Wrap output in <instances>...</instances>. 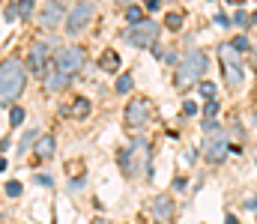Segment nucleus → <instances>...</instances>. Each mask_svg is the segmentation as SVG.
Segmentation results:
<instances>
[{"label":"nucleus","instance_id":"30","mask_svg":"<svg viewBox=\"0 0 257 224\" xmlns=\"http://www.w3.org/2000/svg\"><path fill=\"white\" fill-rule=\"evenodd\" d=\"M224 224H239V221H236L233 215H227V218H224Z\"/></svg>","mask_w":257,"mask_h":224},{"label":"nucleus","instance_id":"26","mask_svg":"<svg viewBox=\"0 0 257 224\" xmlns=\"http://www.w3.org/2000/svg\"><path fill=\"white\" fill-rule=\"evenodd\" d=\"M183 114L194 117V114H197V105H194V102H183Z\"/></svg>","mask_w":257,"mask_h":224},{"label":"nucleus","instance_id":"19","mask_svg":"<svg viewBox=\"0 0 257 224\" xmlns=\"http://www.w3.org/2000/svg\"><path fill=\"white\" fill-rule=\"evenodd\" d=\"M200 96H203L206 102H212V99H215V84H212V81H200Z\"/></svg>","mask_w":257,"mask_h":224},{"label":"nucleus","instance_id":"32","mask_svg":"<svg viewBox=\"0 0 257 224\" xmlns=\"http://www.w3.org/2000/svg\"><path fill=\"white\" fill-rule=\"evenodd\" d=\"M120 3H123V6H135V3H132V0H120Z\"/></svg>","mask_w":257,"mask_h":224},{"label":"nucleus","instance_id":"21","mask_svg":"<svg viewBox=\"0 0 257 224\" xmlns=\"http://www.w3.org/2000/svg\"><path fill=\"white\" fill-rule=\"evenodd\" d=\"M36 138H39V135H36V129H30V132H27V135L21 138V144H18V149H21V152H24V149H30V144H33Z\"/></svg>","mask_w":257,"mask_h":224},{"label":"nucleus","instance_id":"10","mask_svg":"<svg viewBox=\"0 0 257 224\" xmlns=\"http://www.w3.org/2000/svg\"><path fill=\"white\" fill-rule=\"evenodd\" d=\"M48 60H51V48L45 45V42H33L30 45V51H27V66H30V72L33 75H48Z\"/></svg>","mask_w":257,"mask_h":224},{"label":"nucleus","instance_id":"28","mask_svg":"<svg viewBox=\"0 0 257 224\" xmlns=\"http://www.w3.org/2000/svg\"><path fill=\"white\" fill-rule=\"evenodd\" d=\"M215 24H218V27H227V24H230V18H227V15H221V12H218V15H215Z\"/></svg>","mask_w":257,"mask_h":224},{"label":"nucleus","instance_id":"2","mask_svg":"<svg viewBox=\"0 0 257 224\" xmlns=\"http://www.w3.org/2000/svg\"><path fill=\"white\" fill-rule=\"evenodd\" d=\"M120 164L126 170V176H141L150 167V144L147 141H132L123 152H120Z\"/></svg>","mask_w":257,"mask_h":224},{"label":"nucleus","instance_id":"29","mask_svg":"<svg viewBox=\"0 0 257 224\" xmlns=\"http://www.w3.org/2000/svg\"><path fill=\"white\" fill-rule=\"evenodd\" d=\"M162 6V0H147V9H159Z\"/></svg>","mask_w":257,"mask_h":224},{"label":"nucleus","instance_id":"18","mask_svg":"<svg viewBox=\"0 0 257 224\" xmlns=\"http://www.w3.org/2000/svg\"><path fill=\"white\" fill-rule=\"evenodd\" d=\"M126 18H128V24H141V21H144V9H141V6H128Z\"/></svg>","mask_w":257,"mask_h":224},{"label":"nucleus","instance_id":"20","mask_svg":"<svg viewBox=\"0 0 257 224\" xmlns=\"http://www.w3.org/2000/svg\"><path fill=\"white\" fill-rule=\"evenodd\" d=\"M9 123H12V126H21V123H24V111H21L18 105L9 108Z\"/></svg>","mask_w":257,"mask_h":224},{"label":"nucleus","instance_id":"9","mask_svg":"<svg viewBox=\"0 0 257 224\" xmlns=\"http://www.w3.org/2000/svg\"><path fill=\"white\" fill-rule=\"evenodd\" d=\"M150 117H153V105H150L147 99H132V102L126 105V123L132 126V129L147 126Z\"/></svg>","mask_w":257,"mask_h":224},{"label":"nucleus","instance_id":"3","mask_svg":"<svg viewBox=\"0 0 257 224\" xmlns=\"http://www.w3.org/2000/svg\"><path fill=\"white\" fill-rule=\"evenodd\" d=\"M206 66H209V60H206V54L203 51H189L183 60H180V69H177V87H189V84H194V81H200L203 78V72H206Z\"/></svg>","mask_w":257,"mask_h":224},{"label":"nucleus","instance_id":"11","mask_svg":"<svg viewBox=\"0 0 257 224\" xmlns=\"http://www.w3.org/2000/svg\"><path fill=\"white\" fill-rule=\"evenodd\" d=\"M66 18V9H63V0H45L42 12H39V21L45 30H54L60 21Z\"/></svg>","mask_w":257,"mask_h":224},{"label":"nucleus","instance_id":"13","mask_svg":"<svg viewBox=\"0 0 257 224\" xmlns=\"http://www.w3.org/2000/svg\"><path fill=\"white\" fill-rule=\"evenodd\" d=\"M69 78H72V75L60 72V69H54V72L45 75V87H48L51 93H60V90H66V87H69Z\"/></svg>","mask_w":257,"mask_h":224},{"label":"nucleus","instance_id":"27","mask_svg":"<svg viewBox=\"0 0 257 224\" xmlns=\"http://www.w3.org/2000/svg\"><path fill=\"white\" fill-rule=\"evenodd\" d=\"M233 21H236V24H248V21H251V18H248V15H245V12H242V9H239V12H236V15H233Z\"/></svg>","mask_w":257,"mask_h":224},{"label":"nucleus","instance_id":"14","mask_svg":"<svg viewBox=\"0 0 257 224\" xmlns=\"http://www.w3.org/2000/svg\"><path fill=\"white\" fill-rule=\"evenodd\" d=\"M99 66H102L105 72H117V69H120V54H117V51H105L102 60H99Z\"/></svg>","mask_w":257,"mask_h":224},{"label":"nucleus","instance_id":"31","mask_svg":"<svg viewBox=\"0 0 257 224\" xmlns=\"http://www.w3.org/2000/svg\"><path fill=\"white\" fill-rule=\"evenodd\" d=\"M227 3H233V6H242V3H245V0H227Z\"/></svg>","mask_w":257,"mask_h":224},{"label":"nucleus","instance_id":"5","mask_svg":"<svg viewBox=\"0 0 257 224\" xmlns=\"http://www.w3.org/2000/svg\"><path fill=\"white\" fill-rule=\"evenodd\" d=\"M84 63H87V54H84V48H78V45H66V48H60V51L54 54V69H60V72H66V75L81 72Z\"/></svg>","mask_w":257,"mask_h":224},{"label":"nucleus","instance_id":"7","mask_svg":"<svg viewBox=\"0 0 257 224\" xmlns=\"http://www.w3.org/2000/svg\"><path fill=\"white\" fill-rule=\"evenodd\" d=\"M93 12H96V6H93L90 0H81V3L69 12V18H66V33H69V36H78V33L90 24Z\"/></svg>","mask_w":257,"mask_h":224},{"label":"nucleus","instance_id":"17","mask_svg":"<svg viewBox=\"0 0 257 224\" xmlns=\"http://www.w3.org/2000/svg\"><path fill=\"white\" fill-rule=\"evenodd\" d=\"M165 27H168V30H180V27H183V15H180V12H168Z\"/></svg>","mask_w":257,"mask_h":224},{"label":"nucleus","instance_id":"12","mask_svg":"<svg viewBox=\"0 0 257 224\" xmlns=\"http://www.w3.org/2000/svg\"><path fill=\"white\" fill-rule=\"evenodd\" d=\"M153 215H156V221H171L174 218V200L168 194H159L153 203Z\"/></svg>","mask_w":257,"mask_h":224},{"label":"nucleus","instance_id":"34","mask_svg":"<svg viewBox=\"0 0 257 224\" xmlns=\"http://www.w3.org/2000/svg\"><path fill=\"white\" fill-rule=\"evenodd\" d=\"M156 224H162V221H156Z\"/></svg>","mask_w":257,"mask_h":224},{"label":"nucleus","instance_id":"25","mask_svg":"<svg viewBox=\"0 0 257 224\" xmlns=\"http://www.w3.org/2000/svg\"><path fill=\"white\" fill-rule=\"evenodd\" d=\"M18 15H21V18L30 15V0H21V3H18Z\"/></svg>","mask_w":257,"mask_h":224},{"label":"nucleus","instance_id":"6","mask_svg":"<svg viewBox=\"0 0 257 224\" xmlns=\"http://www.w3.org/2000/svg\"><path fill=\"white\" fill-rule=\"evenodd\" d=\"M159 24L156 21H141V24H132L126 30V39L135 45V48H153L156 39H159Z\"/></svg>","mask_w":257,"mask_h":224},{"label":"nucleus","instance_id":"4","mask_svg":"<svg viewBox=\"0 0 257 224\" xmlns=\"http://www.w3.org/2000/svg\"><path fill=\"white\" fill-rule=\"evenodd\" d=\"M218 60H221V75L227 81V87H239L242 84V66H239V51L233 45L218 48Z\"/></svg>","mask_w":257,"mask_h":224},{"label":"nucleus","instance_id":"33","mask_svg":"<svg viewBox=\"0 0 257 224\" xmlns=\"http://www.w3.org/2000/svg\"><path fill=\"white\" fill-rule=\"evenodd\" d=\"M251 21H254V24H257V9H254V15H251Z\"/></svg>","mask_w":257,"mask_h":224},{"label":"nucleus","instance_id":"15","mask_svg":"<svg viewBox=\"0 0 257 224\" xmlns=\"http://www.w3.org/2000/svg\"><path fill=\"white\" fill-rule=\"evenodd\" d=\"M87 114H90V102H87L84 96H81V99H75V102H72V108H69V117H75V120H84Z\"/></svg>","mask_w":257,"mask_h":224},{"label":"nucleus","instance_id":"24","mask_svg":"<svg viewBox=\"0 0 257 224\" xmlns=\"http://www.w3.org/2000/svg\"><path fill=\"white\" fill-rule=\"evenodd\" d=\"M230 45H233V48H236V51H239V54H242V51H248V48H251V45H248V39H245V36H236V39H233V42H230Z\"/></svg>","mask_w":257,"mask_h":224},{"label":"nucleus","instance_id":"1","mask_svg":"<svg viewBox=\"0 0 257 224\" xmlns=\"http://www.w3.org/2000/svg\"><path fill=\"white\" fill-rule=\"evenodd\" d=\"M24 81H27V72H24V66L18 60H3V69H0V102L12 105L21 96Z\"/></svg>","mask_w":257,"mask_h":224},{"label":"nucleus","instance_id":"22","mask_svg":"<svg viewBox=\"0 0 257 224\" xmlns=\"http://www.w3.org/2000/svg\"><path fill=\"white\" fill-rule=\"evenodd\" d=\"M132 90V75H120L117 78V93H128Z\"/></svg>","mask_w":257,"mask_h":224},{"label":"nucleus","instance_id":"16","mask_svg":"<svg viewBox=\"0 0 257 224\" xmlns=\"http://www.w3.org/2000/svg\"><path fill=\"white\" fill-rule=\"evenodd\" d=\"M36 155H39V158H48V155H54V138H51V135L39 138V144H36Z\"/></svg>","mask_w":257,"mask_h":224},{"label":"nucleus","instance_id":"23","mask_svg":"<svg viewBox=\"0 0 257 224\" xmlns=\"http://www.w3.org/2000/svg\"><path fill=\"white\" fill-rule=\"evenodd\" d=\"M6 194H9V197H18V194H21V182H18V179H9V182H6Z\"/></svg>","mask_w":257,"mask_h":224},{"label":"nucleus","instance_id":"8","mask_svg":"<svg viewBox=\"0 0 257 224\" xmlns=\"http://www.w3.org/2000/svg\"><path fill=\"white\" fill-rule=\"evenodd\" d=\"M200 149H203V158H206V161H224V155H227V149H230L227 135H221V132L206 135L203 144H200Z\"/></svg>","mask_w":257,"mask_h":224}]
</instances>
